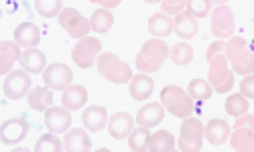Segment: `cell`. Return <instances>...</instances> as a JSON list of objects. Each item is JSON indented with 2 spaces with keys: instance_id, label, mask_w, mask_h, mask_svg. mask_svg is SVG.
<instances>
[{
  "instance_id": "4316f807",
  "label": "cell",
  "mask_w": 254,
  "mask_h": 152,
  "mask_svg": "<svg viewBox=\"0 0 254 152\" xmlns=\"http://www.w3.org/2000/svg\"><path fill=\"white\" fill-rule=\"evenodd\" d=\"M27 100H29V105L33 107V110L47 112L49 107L53 105V90H49L47 85L45 88H35V90L29 92Z\"/></svg>"
},
{
  "instance_id": "5bb4252c",
  "label": "cell",
  "mask_w": 254,
  "mask_h": 152,
  "mask_svg": "<svg viewBox=\"0 0 254 152\" xmlns=\"http://www.w3.org/2000/svg\"><path fill=\"white\" fill-rule=\"evenodd\" d=\"M132 130H134V118L130 114H126V112H116L108 120V132L114 140L128 138Z\"/></svg>"
},
{
  "instance_id": "30bf717a",
  "label": "cell",
  "mask_w": 254,
  "mask_h": 152,
  "mask_svg": "<svg viewBox=\"0 0 254 152\" xmlns=\"http://www.w3.org/2000/svg\"><path fill=\"white\" fill-rule=\"evenodd\" d=\"M29 130H31V124L25 116L10 118L0 126V140H2V144H6V146H14L27 138Z\"/></svg>"
},
{
  "instance_id": "d6a6232c",
  "label": "cell",
  "mask_w": 254,
  "mask_h": 152,
  "mask_svg": "<svg viewBox=\"0 0 254 152\" xmlns=\"http://www.w3.org/2000/svg\"><path fill=\"white\" fill-rule=\"evenodd\" d=\"M211 92H214V88L209 85V81H203V79L189 81L187 94L193 98V101H207L211 98Z\"/></svg>"
},
{
  "instance_id": "d590c367",
  "label": "cell",
  "mask_w": 254,
  "mask_h": 152,
  "mask_svg": "<svg viewBox=\"0 0 254 152\" xmlns=\"http://www.w3.org/2000/svg\"><path fill=\"white\" fill-rule=\"evenodd\" d=\"M211 4H214L211 0H187L185 10L195 18H203L211 12Z\"/></svg>"
},
{
  "instance_id": "d4e9b609",
  "label": "cell",
  "mask_w": 254,
  "mask_h": 152,
  "mask_svg": "<svg viewBox=\"0 0 254 152\" xmlns=\"http://www.w3.org/2000/svg\"><path fill=\"white\" fill-rule=\"evenodd\" d=\"M173 23H175V33H177V35H179V39H183V41L193 39V37L199 33L197 18H195V16H191L187 10H183V12L175 14Z\"/></svg>"
},
{
  "instance_id": "ab89813d",
  "label": "cell",
  "mask_w": 254,
  "mask_h": 152,
  "mask_svg": "<svg viewBox=\"0 0 254 152\" xmlns=\"http://www.w3.org/2000/svg\"><path fill=\"white\" fill-rule=\"evenodd\" d=\"M211 2H214V4H226L228 0H211Z\"/></svg>"
},
{
  "instance_id": "484cf974",
  "label": "cell",
  "mask_w": 254,
  "mask_h": 152,
  "mask_svg": "<svg viewBox=\"0 0 254 152\" xmlns=\"http://www.w3.org/2000/svg\"><path fill=\"white\" fill-rule=\"evenodd\" d=\"M230 144L238 152H254V130L246 126H234L230 134Z\"/></svg>"
},
{
  "instance_id": "60d3db41",
  "label": "cell",
  "mask_w": 254,
  "mask_h": 152,
  "mask_svg": "<svg viewBox=\"0 0 254 152\" xmlns=\"http://www.w3.org/2000/svg\"><path fill=\"white\" fill-rule=\"evenodd\" d=\"M144 2H149V4H155V2H161V0H144Z\"/></svg>"
},
{
  "instance_id": "e0dca14e",
  "label": "cell",
  "mask_w": 254,
  "mask_h": 152,
  "mask_svg": "<svg viewBox=\"0 0 254 152\" xmlns=\"http://www.w3.org/2000/svg\"><path fill=\"white\" fill-rule=\"evenodd\" d=\"M81 122L88 132H100V130L108 126V112H106L102 105H90V107H86V112L81 114Z\"/></svg>"
},
{
  "instance_id": "52a82bcc",
  "label": "cell",
  "mask_w": 254,
  "mask_h": 152,
  "mask_svg": "<svg viewBox=\"0 0 254 152\" xmlns=\"http://www.w3.org/2000/svg\"><path fill=\"white\" fill-rule=\"evenodd\" d=\"M102 53V43L96 37H83L77 39V45L71 51V57L75 65H79L81 69H90L92 65H96L98 57Z\"/></svg>"
},
{
  "instance_id": "8992f818",
  "label": "cell",
  "mask_w": 254,
  "mask_h": 152,
  "mask_svg": "<svg viewBox=\"0 0 254 152\" xmlns=\"http://www.w3.org/2000/svg\"><path fill=\"white\" fill-rule=\"evenodd\" d=\"M203 136H205V126L197 118L187 116V118H183L177 148L181 152H199L203 148Z\"/></svg>"
},
{
  "instance_id": "ba28073f",
  "label": "cell",
  "mask_w": 254,
  "mask_h": 152,
  "mask_svg": "<svg viewBox=\"0 0 254 152\" xmlns=\"http://www.w3.org/2000/svg\"><path fill=\"white\" fill-rule=\"evenodd\" d=\"M236 31V20H234V12L228 4H218L211 10V33L216 39H230L234 37Z\"/></svg>"
},
{
  "instance_id": "2e32d148",
  "label": "cell",
  "mask_w": 254,
  "mask_h": 152,
  "mask_svg": "<svg viewBox=\"0 0 254 152\" xmlns=\"http://www.w3.org/2000/svg\"><path fill=\"white\" fill-rule=\"evenodd\" d=\"M163 118H165V105L157 103V101H151V103H144L138 110L136 124L144 126V128H155L163 122Z\"/></svg>"
},
{
  "instance_id": "f546056e",
  "label": "cell",
  "mask_w": 254,
  "mask_h": 152,
  "mask_svg": "<svg viewBox=\"0 0 254 152\" xmlns=\"http://www.w3.org/2000/svg\"><path fill=\"white\" fill-rule=\"evenodd\" d=\"M169 57H171V61L175 65H189L193 61V47L191 45H187L185 41H179L175 43V45L171 47V51H169Z\"/></svg>"
},
{
  "instance_id": "8d00e7d4",
  "label": "cell",
  "mask_w": 254,
  "mask_h": 152,
  "mask_svg": "<svg viewBox=\"0 0 254 152\" xmlns=\"http://www.w3.org/2000/svg\"><path fill=\"white\" fill-rule=\"evenodd\" d=\"M185 6H187V0H161V10L171 16L183 12Z\"/></svg>"
},
{
  "instance_id": "9c48e42d",
  "label": "cell",
  "mask_w": 254,
  "mask_h": 152,
  "mask_svg": "<svg viewBox=\"0 0 254 152\" xmlns=\"http://www.w3.org/2000/svg\"><path fill=\"white\" fill-rule=\"evenodd\" d=\"M57 18H59L61 29L73 39H83V37H88V33L92 31L90 20L86 16H81L75 8H63Z\"/></svg>"
},
{
  "instance_id": "83f0119b",
  "label": "cell",
  "mask_w": 254,
  "mask_h": 152,
  "mask_svg": "<svg viewBox=\"0 0 254 152\" xmlns=\"http://www.w3.org/2000/svg\"><path fill=\"white\" fill-rule=\"evenodd\" d=\"M175 148H177L175 138H173L171 132H167V130H159V132H155L149 140V146H146L149 152H171Z\"/></svg>"
},
{
  "instance_id": "836d02e7",
  "label": "cell",
  "mask_w": 254,
  "mask_h": 152,
  "mask_svg": "<svg viewBox=\"0 0 254 152\" xmlns=\"http://www.w3.org/2000/svg\"><path fill=\"white\" fill-rule=\"evenodd\" d=\"M61 150H63V140H59L57 134L53 132L43 134L35 144V152H61Z\"/></svg>"
},
{
  "instance_id": "6da1fadb",
  "label": "cell",
  "mask_w": 254,
  "mask_h": 152,
  "mask_svg": "<svg viewBox=\"0 0 254 152\" xmlns=\"http://www.w3.org/2000/svg\"><path fill=\"white\" fill-rule=\"evenodd\" d=\"M226 57L234 73H240L242 77L254 73V53L250 51L246 39L230 37L226 41Z\"/></svg>"
},
{
  "instance_id": "f35d334b",
  "label": "cell",
  "mask_w": 254,
  "mask_h": 152,
  "mask_svg": "<svg viewBox=\"0 0 254 152\" xmlns=\"http://www.w3.org/2000/svg\"><path fill=\"white\" fill-rule=\"evenodd\" d=\"M90 2H96V4H100L102 8H116L122 0H90Z\"/></svg>"
},
{
  "instance_id": "f1b7e54d",
  "label": "cell",
  "mask_w": 254,
  "mask_h": 152,
  "mask_svg": "<svg viewBox=\"0 0 254 152\" xmlns=\"http://www.w3.org/2000/svg\"><path fill=\"white\" fill-rule=\"evenodd\" d=\"M112 25H114V14L110 12V8H98V10L92 14V18H90L92 31H94V33H100V35L108 33V31L112 29Z\"/></svg>"
},
{
  "instance_id": "44dd1931",
  "label": "cell",
  "mask_w": 254,
  "mask_h": 152,
  "mask_svg": "<svg viewBox=\"0 0 254 152\" xmlns=\"http://www.w3.org/2000/svg\"><path fill=\"white\" fill-rule=\"evenodd\" d=\"M14 41L23 49H33L41 43V29L35 23H23L14 29Z\"/></svg>"
},
{
  "instance_id": "ffe728a7",
  "label": "cell",
  "mask_w": 254,
  "mask_h": 152,
  "mask_svg": "<svg viewBox=\"0 0 254 152\" xmlns=\"http://www.w3.org/2000/svg\"><path fill=\"white\" fill-rule=\"evenodd\" d=\"M149 33L153 37H159V39H165V37H169L171 33H175L173 16L163 12V10L151 14V18H149Z\"/></svg>"
},
{
  "instance_id": "e575fe53",
  "label": "cell",
  "mask_w": 254,
  "mask_h": 152,
  "mask_svg": "<svg viewBox=\"0 0 254 152\" xmlns=\"http://www.w3.org/2000/svg\"><path fill=\"white\" fill-rule=\"evenodd\" d=\"M35 8L41 16L53 18V16H59V12L63 10V2L61 0H35Z\"/></svg>"
},
{
  "instance_id": "603a6c76",
  "label": "cell",
  "mask_w": 254,
  "mask_h": 152,
  "mask_svg": "<svg viewBox=\"0 0 254 152\" xmlns=\"http://www.w3.org/2000/svg\"><path fill=\"white\" fill-rule=\"evenodd\" d=\"M88 101V90L83 85H67L63 90V96H61V103L67 107L69 112H77L81 110L83 105Z\"/></svg>"
},
{
  "instance_id": "9a60e30c",
  "label": "cell",
  "mask_w": 254,
  "mask_h": 152,
  "mask_svg": "<svg viewBox=\"0 0 254 152\" xmlns=\"http://www.w3.org/2000/svg\"><path fill=\"white\" fill-rule=\"evenodd\" d=\"M63 150L65 152H90L92 140L88 136V130H81V128L67 130L65 138H63Z\"/></svg>"
},
{
  "instance_id": "7c38bea8",
  "label": "cell",
  "mask_w": 254,
  "mask_h": 152,
  "mask_svg": "<svg viewBox=\"0 0 254 152\" xmlns=\"http://www.w3.org/2000/svg\"><path fill=\"white\" fill-rule=\"evenodd\" d=\"M43 81L49 90L53 92H63L71 85L73 81V71L67 67L65 63H53V65H47V69L43 71Z\"/></svg>"
},
{
  "instance_id": "d6986e66",
  "label": "cell",
  "mask_w": 254,
  "mask_h": 152,
  "mask_svg": "<svg viewBox=\"0 0 254 152\" xmlns=\"http://www.w3.org/2000/svg\"><path fill=\"white\" fill-rule=\"evenodd\" d=\"M20 65H23V69H27L29 73L37 75V73H43L47 69V57L45 53L33 47V49H25L23 55H20Z\"/></svg>"
},
{
  "instance_id": "277c9868",
  "label": "cell",
  "mask_w": 254,
  "mask_h": 152,
  "mask_svg": "<svg viewBox=\"0 0 254 152\" xmlns=\"http://www.w3.org/2000/svg\"><path fill=\"white\" fill-rule=\"evenodd\" d=\"M207 63H209V71H207L209 85L218 94H228L232 90V85H234V71H232L230 65H228L226 51L211 55L207 59Z\"/></svg>"
},
{
  "instance_id": "1f68e13d",
  "label": "cell",
  "mask_w": 254,
  "mask_h": 152,
  "mask_svg": "<svg viewBox=\"0 0 254 152\" xmlns=\"http://www.w3.org/2000/svg\"><path fill=\"white\" fill-rule=\"evenodd\" d=\"M226 112L234 118H240L244 114H248V98H244L242 94H232L226 98Z\"/></svg>"
},
{
  "instance_id": "7402d4cb",
  "label": "cell",
  "mask_w": 254,
  "mask_h": 152,
  "mask_svg": "<svg viewBox=\"0 0 254 152\" xmlns=\"http://www.w3.org/2000/svg\"><path fill=\"white\" fill-rule=\"evenodd\" d=\"M230 126L226 120L222 118H214V120H209L207 126H205V138L209 144H214V146H222L230 140Z\"/></svg>"
},
{
  "instance_id": "5b68a950",
  "label": "cell",
  "mask_w": 254,
  "mask_h": 152,
  "mask_svg": "<svg viewBox=\"0 0 254 152\" xmlns=\"http://www.w3.org/2000/svg\"><path fill=\"white\" fill-rule=\"evenodd\" d=\"M96 67L104 79H108L112 83H128L132 79V69L128 63H124L118 59L114 53H100Z\"/></svg>"
},
{
  "instance_id": "4dcf8cb0",
  "label": "cell",
  "mask_w": 254,
  "mask_h": 152,
  "mask_svg": "<svg viewBox=\"0 0 254 152\" xmlns=\"http://www.w3.org/2000/svg\"><path fill=\"white\" fill-rule=\"evenodd\" d=\"M149 140H151L149 128L138 126V128L132 130L130 136H128V148H130L132 152H144L146 146H149Z\"/></svg>"
},
{
  "instance_id": "3957f363",
  "label": "cell",
  "mask_w": 254,
  "mask_h": 152,
  "mask_svg": "<svg viewBox=\"0 0 254 152\" xmlns=\"http://www.w3.org/2000/svg\"><path fill=\"white\" fill-rule=\"evenodd\" d=\"M161 103L165 105V110L169 114H173L175 118H187L195 110L193 98L187 92H183L179 85H165L161 92Z\"/></svg>"
},
{
  "instance_id": "8fae6325",
  "label": "cell",
  "mask_w": 254,
  "mask_h": 152,
  "mask_svg": "<svg viewBox=\"0 0 254 152\" xmlns=\"http://www.w3.org/2000/svg\"><path fill=\"white\" fill-rule=\"evenodd\" d=\"M4 96L8 100H20L29 96L31 92V73L27 69H18V71H10L6 77H4Z\"/></svg>"
},
{
  "instance_id": "4fadbf2b",
  "label": "cell",
  "mask_w": 254,
  "mask_h": 152,
  "mask_svg": "<svg viewBox=\"0 0 254 152\" xmlns=\"http://www.w3.org/2000/svg\"><path fill=\"white\" fill-rule=\"evenodd\" d=\"M45 126L53 134H65L71 126V114L65 105H51L45 112Z\"/></svg>"
},
{
  "instance_id": "7a4b0ae2",
  "label": "cell",
  "mask_w": 254,
  "mask_h": 152,
  "mask_svg": "<svg viewBox=\"0 0 254 152\" xmlns=\"http://www.w3.org/2000/svg\"><path fill=\"white\" fill-rule=\"evenodd\" d=\"M169 51H171V47H167V43L159 37L146 41L140 53L136 55V67L140 73H155L163 67L165 59L169 57Z\"/></svg>"
},
{
  "instance_id": "cb8c5ba5",
  "label": "cell",
  "mask_w": 254,
  "mask_h": 152,
  "mask_svg": "<svg viewBox=\"0 0 254 152\" xmlns=\"http://www.w3.org/2000/svg\"><path fill=\"white\" fill-rule=\"evenodd\" d=\"M153 90H155V81L151 79L149 73L132 75V79L128 81V92H130V96H132L134 100H138V101L151 98Z\"/></svg>"
},
{
  "instance_id": "ac0fdd59",
  "label": "cell",
  "mask_w": 254,
  "mask_h": 152,
  "mask_svg": "<svg viewBox=\"0 0 254 152\" xmlns=\"http://www.w3.org/2000/svg\"><path fill=\"white\" fill-rule=\"evenodd\" d=\"M20 47L16 41H2L0 43V73L2 75H8L10 69H12V65L20 59Z\"/></svg>"
},
{
  "instance_id": "74e56055",
  "label": "cell",
  "mask_w": 254,
  "mask_h": 152,
  "mask_svg": "<svg viewBox=\"0 0 254 152\" xmlns=\"http://www.w3.org/2000/svg\"><path fill=\"white\" fill-rule=\"evenodd\" d=\"M240 94L248 100H254V73L244 75V79L240 81Z\"/></svg>"
}]
</instances>
